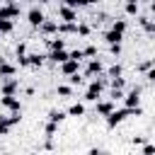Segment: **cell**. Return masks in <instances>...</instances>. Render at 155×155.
I'll use <instances>...</instances> for the list:
<instances>
[{
  "label": "cell",
  "instance_id": "obj_18",
  "mask_svg": "<svg viewBox=\"0 0 155 155\" xmlns=\"http://www.w3.org/2000/svg\"><path fill=\"white\" fill-rule=\"evenodd\" d=\"M65 114H70V116H82V114H85V104L75 102V104H73V107H70V109H68Z\"/></svg>",
  "mask_w": 155,
  "mask_h": 155
},
{
  "label": "cell",
  "instance_id": "obj_1",
  "mask_svg": "<svg viewBox=\"0 0 155 155\" xmlns=\"http://www.w3.org/2000/svg\"><path fill=\"white\" fill-rule=\"evenodd\" d=\"M143 114V109L140 107H124V109H114L111 114H107L104 119H107V126L109 128H114L116 124H121L124 119H128V116H140Z\"/></svg>",
  "mask_w": 155,
  "mask_h": 155
},
{
  "label": "cell",
  "instance_id": "obj_9",
  "mask_svg": "<svg viewBox=\"0 0 155 155\" xmlns=\"http://www.w3.org/2000/svg\"><path fill=\"white\" fill-rule=\"evenodd\" d=\"M102 70H104V65H102L97 58H92V61L87 63V68H85V75H87V78H94V75H99Z\"/></svg>",
  "mask_w": 155,
  "mask_h": 155
},
{
  "label": "cell",
  "instance_id": "obj_20",
  "mask_svg": "<svg viewBox=\"0 0 155 155\" xmlns=\"http://www.w3.org/2000/svg\"><path fill=\"white\" fill-rule=\"evenodd\" d=\"M138 24H140V27H143L148 34H155V22H153V19H145V17H140V19H138Z\"/></svg>",
  "mask_w": 155,
  "mask_h": 155
},
{
  "label": "cell",
  "instance_id": "obj_37",
  "mask_svg": "<svg viewBox=\"0 0 155 155\" xmlns=\"http://www.w3.org/2000/svg\"><path fill=\"white\" fill-rule=\"evenodd\" d=\"M145 78H148V80H150V82H155V65H153V68H148V70H145Z\"/></svg>",
  "mask_w": 155,
  "mask_h": 155
},
{
  "label": "cell",
  "instance_id": "obj_25",
  "mask_svg": "<svg viewBox=\"0 0 155 155\" xmlns=\"http://www.w3.org/2000/svg\"><path fill=\"white\" fill-rule=\"evenodd\" d=\"M44 131H46V136H48V138H53V133H56V131H58V124H56V121H48V124H46V128H44Z\"/></svg>",
  "mask_w": 155,
  "mask_h": 155
},
{
  "label": "cell",
  "instance_id": "obj_40",
  "mask_svg": "<svg viewBox=\"0 0 155 155\" xmlns=\"http://www.w3.org/2000/svg\"><path fill=\"white\" fill-rule=\"evenodd\" d=\"M7 131H10V126H7V124H2V121H0V136H7Z\"/></svg>",
  "mask_w": 155,
  "mask_h": 155
},
{
  "label": "cell",
  "instance_id": "obj_27",
  "mask_svg": "<svg viewBox=\"0 0 155 155\" xmlns=\"http://www.w3.org/2000/svg\"><path fill=\"white\" fill-rule=\"evenodd\" d=\"M121 73H124V68H121V65H119V63H114V65H111V68H109V78H119V75H121Z\"/></svg>",
  "mask_w": 155,
  "mask_h": 155
},
{
  "label": "cell",
  "instance_id": "obj_2",
  "mask_svg": "<svg viewBox=\"0 0 155 155\" xmlns=\"http://www.w3.org/2000/svg\"><path fill=\"white\" fill-rule=\"evenodd\" d=\"M107 85H109L107 78H97V80H92L90 87H87V92H85V99H87V102H97V99L102 97V90H104Z\"/></svg>",
  "mask_w": 155,
  "mask_h": 155
},
{
  "label": "cell",
  "instance_id": "obj_17",
  "mask_svg": "<svg viewBox=\"0 0 155 155\" xmlns=\"http://www.w3.org/2000/svg\"><path fill=\"white\" fill-rule=\"evenodd\" d=\"M0 75H2V78H12V75H15V65L0 61Z\"/></svg>",
  "mask_w": 155,
  "mask_h": 155
},
{
  "label": "cell",
  "instance_id": "obj_22",
  "mask_svg": "<svg viewBox=\"0 0 155 155\" xmlns=\"http://www.w3.org/2000/svg\"><path fill=\"white\" fill-rule=\"evenodd\" d=\"M61 97H70L73 94V85H58V90H56Z\"/></svg>",
  "mask_w": 155,
  "mask_h": 155
},
{
  "label": "cell",
  "instance_id": "obj_32",
  "mask_svg": "<svg viewBox=\"0 0 155 155\" xmlns=\"http://www.w3.org/2000/svg\"><path fill=\"white\" fill-rule=\"evenodd\" d=\"M78 34H80V36H87V34H90V27H87V24H78Z\"/></svg>",
  "mask_w": 155,
  "mask_h": 155
},
{
  "label": "cell",
  "instance_id": "obj_33",
  "mask_svg": "<svg viewBox=\"0 0 155 155\" xmlns=\"http://www.w3.org/2000/svg\"><path fill=\"white\" fill-rule=\"evenodd\" d=\"M82 56H97V48L94 46H85L82 48Z\"/></svg>",
  "mask_w": 155,
  "mask_h": 155
},
{
  "label": "cell",
  "instance_id": "obj_14",
  "mask_svg": "<svg viewBox=\"0 0 155 155\" xmlns=\"http://www.w3.org/2000/svg\"><path fill=\"white\" fill-rule=\"evenodd\" d=\"M58 34H78V24L75 22H63V24H58Z\"/></svg>",
  "mask_w": 155,
  "mask_h": 155
},
{
  "label": "cell",
  "instance_id": "obj_8",
  "mask_svg": "<svg viewBox=\"0 0 155 155\" xmlns=\"http://www.w3.org/2000/svg\"><path fill=\"white\" fill-rule=\"evenodd\" d=\"M61 70H63L65 75H73V73H78V70H80V61L68 58V61H63V63H61Z\"/></svg>",
  "mask_w": 155,
  "mask_h": 155
},
{
  "label": "cell",
  "instance_id": "obj_5",
  "mask_svg": "<svg viewBox=\"0 0 155 155\" xmlns=\"http://www.w3.org/2000/svg\"><path fill=\"white\" fill-rule=\"evenodd\" d=\"M58 17H61L63 22H78V12H75V7H68V5H63V7L58 10Z\"/></svg>",
  "mask_w": 155,
  "mask_h": 155
},
{
  "label": "cell",
  "instance_id": "obj_10",
  "mask_svg": "<svg viewBox=\"0 0 155 155\" xmlns=\"http://www.w3.org/2000/svg\"><path fill=\"white\" fill-rule=\"evenodd\" d=\"M17 15H19V5H15V2L0 7V17H2V19H12V17H17Z\"/></svg>",
  "mask_w": 155,
  "mask_h": 155
},
{
  "label": "cell",
  "instance_id": "obj_31",
  "mask_svg": "<svg viewBox=\"0 0 155 155\" xmlns=\"http://www.w3.org/2000/svg\"><path fill=\"white\" fill-rule=\"evenodd\" d=\"M68 80H70V85L75 87V85H82V78L78 75V73H73V75H68Z\"/></svg>",
  "mask_w": 155,
  "mask_h": 155
},
{
  "label": "cell",
  "instance_id": "obj_41",
  "mask_svg": "<svg viewBox=\"0 0 155 155\" xmlns=\"http://www.w3.org/2000/svg\"><path fill=\"white\" fill-rule=\"evenodd\" d=\"M22 53H27V46H24V44H19V46H17V56H22Z\"/></svg>",
  "mask_w": 155,
  "mask_h": 155
},
{
  "label": "cell",
  "instance_id": "obj_3",
  "mask_svg": "<svg viewBox=\"0 0 155 155\" xmlns=\"http://www.w3.org/2000/svg\"><path fill=\"white\" fill-rule=\"evenodd\" d=\"M0 104H2L5 109H10V111H22V104H19V99H17L15 94H2V97H0Z\"/></svg>",
  "mask_w": 155,
  "mask_h": 155
},
{
  "label": "cell",
  "instance_id": "obj_21",
  "mask_svg": "<svg viewBox=\"0 0 155 155\" xmlns=\"http://www.w3.org/2000/svg\"><path fill=\"white\" fill-rule=\"evenodd\" d=\"M12 29H15L12 19H2V17H0V34H10Z\"/></svg>",
  "mask_w": 155,
  "mask_h": 155
},
{
  "label": "cell",
  "instance_id": "obj_13",
  "mask_svg": "<svg viewBox=\"0 0 155 155\" xmlns=\"http://www.w3.org/2000/svg\"><path fill=\"white\" fill-rule=\"evenodd\" d=\"M39 29H41L44 34H53V31H58V22H51V19H44V22L39 24Z\"/></svg>",
  "mask_w": 155,
  "mask_h": 155
},
{
  "label": "cell",
  "instance_id": "obj_38",
  "mask_svg": "<svg viewBox=\"0 0 155 155\" xmlns=\"http://www.w3.org/2000/svg\"><path fill=\"white\" fill-rule=\"evenodd\" d=\"M70 58H75V61H82L85 56H82V51L78 48V51H70Z\"/></svg>",
  "mask_w": 155,
  "mask_h": 155
},
{
  "label": "cell",
  "instance_id": "obj_29",
  "mask_svg": "<svg viewBox=\"0 0 155 155\" xmlns=\"http://www.w3.org/2000/svg\"><path fill=\"white\" fill-rule=\"evenodd\" d=\"M111 29H116V31H126V22H124V19H116V22L111 24Z\"/></svg>",
  "mask_w": 155,
  "mask_h": 155
},
{
  "label": "cell",
  "instance_id": "obj_34",
  "mask_svg": "<svg viewBox=\"0 0 155 155\" xmlns=\"http://www.w3.org/2000/svg\"><path fill=\"white\" fill-rule=\"evenodd\" d=\"M111 99H114V102H116V99H124V92L116 90V87H111Z\"/></svg>",
  "mask_w": 155,
  "mask_h": 155
},
{
  "label": "cell",
  "instance_id": "obj_46",
  "mask_svg": "<svg viewBox=\"0 0 155 155\" xmlns=\"http://www.w3.org/2000/svg\"><path fill=\"white\" fill-rule=\"evenodd\" d=\"M126 2H138V0H126Z\"/></svg>",
  "mask_w": 155,
  "mask_h": 155
},
{
  "label": "cell",
  "instance_id": "obj_11",
  "mask_svg": "<svg viewBox=\"0 0 155 155\" xmlns=\"http://www.w3.org/2000/svg\"><path fill=\"white\" fill-rule=\"evenodd\" d=\"M70 58V53L65 51V48H58V51H51L48 53V61L51 63H63V61H68Z\"/></svg>",
  "mask_w": 155,
  "mask_h": 155
},
{
  "label": "cell",
  "instance_id": "obj_15",
  "mask_svg": "<svg viewBox=\"0 0 155 155\" xmlns=\"http://www.w3.org/2000/svg\"><path fill=\"white\" fill-rule=\"evenodd\" d=\"M44 61H46L44 53H29V68H41Z\"/></svg>",
  "mask_w": 155,
  "mask_h": 155
},
{
  "label": "cell",
  "instance_id": "obj_35",
  "mask_svg": "<svg viewBox=\"0 0 155 155\" xmlns=\"http://www.w3.org/2000/svg\"><path fill=\"white\" fill-rule=\"evenodd\" d=\"M63 5H68V7H80V5H85L82 0H63Z\"/></svg>",
  "mask_w": 155,
  "mask_h": 155
},
{
  "label": "cell",
  "instance_id": "obj_19",
  "mask_svg": "<svg viewBox=\"0 0 155 155\" xmlns=\"http://www.w3.org/2000/svg\"><path fill=\"white\" fill-rule=\"evenodd\" d=\"M65 119V111H61V109H51L48 111V121H56V124H61Z\"/></svg>",
  "mask_w": 155,
  "mask_h": 155
},
{
  "label": "cell",
  "instance_id": "obj_26",
  "mask_svg": "<svg viewBox=\"0 0 155 155\" xmlns=\"http://www.w3.org/2000/svg\"><path fill=\"white\" fill-rule=\"evenodd\" d=\"M153 65H155V58H148V61L138 63V70H140V73H145V70H148V68H153Z\"/></svg>",
  "mask_w": 155,
  "mask_h": 155
},
{
  "label": "cell",
  "instance_id": "obj_44",
  "mask_svg": "<svg viewBox=\"0 0 155 155\" xmlns=\"http://www.w3.org/2000/svg\"><path fill=\"white\" fill-rule=\"evenodd\" d=\"M82 2H85V5H90V2H99V0H82Z\"/></svg>",
  "mask_w": 155,
  "mask_h": 155
},
{
  "label": "cell",
  "instance_id": "obj_24",
  "mask_svg": "<svg viewBox=\"0 0 155 155\" xmlns=\"http://www.w3.org/2000/svg\"><path fill=\"white\" fill-rule=\"evenodd\" d=\"M109 85H111V87H116V90H124V85H126V80H124V78L119 75V78H111V80H109Z\"/></svg>",
  "mask_w": 155,
  "mask_h": 155
},
{
  "label": "cell",
  "instance_id": "obj_4",
  "mask_svg": "<svg viewBox=\"0 0 155 155\" xmlns=\"http://www.w3.org/2000/svg\"><path fill=\"white\" fill-rule=\"evenodd\" d=\"M124 104L126 107H138L140 104V87H133L128 94H124Z\"/></svg>",
  "mask_w": 155,
  "mask_h": 155
},
{
  "label": "cell",
  "instance_id": "obj_23",
  "mask_svg": "<svg viewBox=\"0 0 155 155\" xmlns=\"http://www.w3.org/2000/svg\"><path fill=\"white\" fill-rule=\"evenodd\" d=\"M48 46H51V51H58V48H65V41L63 39H51Z\"/></svg>",
  "mask_w": 155,
  "mask_h": 155
},
{
  "label": "cell",
  "instance_id": "obj_28",
  "mask_svg": "<svg viewBox=\"0 0 155 155\" xmlns=\"http://www.w3.org/2000/svg\"><path fill=\"white\" fill-rule=\"evenodd\" d=\"M138 12V2H126V15H136Z\"/></svg>",
  "mask_w": 155,
  "mask_h": 155
},
{
  "label": "cell",
  "instance_id": "obj_30",
  "mask_svg": "<svg viewBox=\"0 0 155 155\" xmlns=\"http://www.w3.org/2000/svg\"><path fill=\"white\" fill-rule=\"evenodd\" d=\"M17 63H19L22 68H29V56H27V53H22V56H17Z\"/></svg>",
  "mask_w": 155,
  "mask_h": 155
},
{
  "label": "cell",
  "instance_id": "obj_42",
  "mask_svg": "<svg viewBox=\"0 0 155 155\" xmlns=\"http://www.w3.org/2000/svg\"><path fill=\"white\" fill-rule=\"evenodd\" d=\"M133 143H136V145H140V143H145V138H143V136H136V138H133Z\"/></svg>",
  "mask_w": 155,
  "mask_h": 155
},
{
  "label": "cell",
  "instance_id": "obj_39",
  "mask_svg": "<svg viewBox=\"0 0 155 155\" xmlns=\"http://www.w3.org/2000/svg\"><path fill=\"white\" fill-rule=\"evenodd\" d=\"M143 153H145V155H153V153H155V145H143Z\"/></svg>",
  "mask_w": 155,
  "mask_h": 155
},
{
  "label": "cell",
  "instance_id": "obj_45",
  "mask_svg": "<svg viewBox=\"0 0 155 155\" xmlns=\"http://www.w3.org/2000/svg\"><path fill=\"white\" fill-rule=\"evenodd\" d=\"M150 7H153V12H155V2H150Z\"/></svg>",
  "mask_w": 155,
  "mask_h": 155
},
{
  "label": "cell",
  "instance_id": "obj_16",
  "mask_svg": "<svg viewBox=\"0 0 155 155\" xmlns=\"http://www.w3.org/2000/svg\"><path fill=\"white\" fill-rule=\"evenodd\" d=\"M19 90V82L17 80H7L5 85H2V94H15Z\"/></svg>",
  "mask_w": 155,
  "mask_h": 155
},
{
  "label": "cell",
  "instance_id": "obj_6",
  "mask_svg": "<svg viewBox=\"0 0 155 155\" xmlns=\"http://www.w3.org/2000/svg\"><path fill=\"white\" fill-rule=\"evenodd\" d=\"M94 111H97L99 116H107V114H111V111H114V99H104V102H99V99H97V107H94Z\"/></svg>",
  "mask_w": 155,
  "mask_h": 155
},
{
  "label": "cell",
  "instance_id": "obj_43",
  "mask_svg": "<svg viewBox=\"0 0 155 155\" xmlns=\"http://www.w3.org/2000/svg\"><path fill=\"white\" fill-rule=\"evenodd\" d=\"M12 2H15V0H2V5H12Z\"/></svg>",
  "mask_w": 155,
  "mask_h": 155
},
{
  "label": "cell",
  "instance_id": "obj_36",
  "mask_svg": "<svg viewBox=\"0 0 155 155\" xmlns=\"http://www.w3.org/2000/svg\"><path fill=\"white\" fill-rule=\"evenodd\" d=\"M109 51H111L114 56H119V53H121V44H109Z\"/></svg>",
  "mask_w": 155,
  "mask_h": 155
},
{
  "label": "cell",
  "instance_id": "obj_47",
  "mask_svg": "<svg viewBox=\"0 0 155 155\" xmlns=\"http://www.w3.org/2000/svg\"><path fill=\"white\" fill-rule=\"evenodd\" d=\"M138 2H148V0H138Z\"/></svg>",
  "mask_w": 155,
  "mask_h": 155
},
{
  "label": "cell",
  "instance_id": "obj_12",
  "mask_svg": "<svg viewBox=\"0 0 155 155\" xmlns=\"http://www.w3.org/2000/svg\"><path fill=\"white\" fill-rule=\"evenodd\" d=\"M121 39H124V31H116V29H109L104 34V41L107 44H121Z\"/></svg>",
  "mask_w": 155,
  "mask_h": 155
},
{
  "label": "cell",
  "instance_id": "obj_7",
  "mask_svg": "<svg viewBox=\"0 0 155 155\" xmlns=\"http://www.w3.org/2000/svg\"><path fill=\"white\" fill-rule=\"evenodd\" d=\"M27 19H29V24H31V27H39L46 17H44V12H41L39 7H31V10H29V15H27Z\"/></svg>",
  "mask_w": 155,
  "mask_h": 155
}]
</instances>
